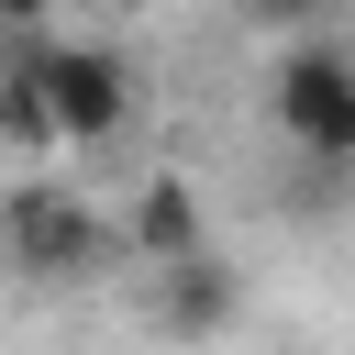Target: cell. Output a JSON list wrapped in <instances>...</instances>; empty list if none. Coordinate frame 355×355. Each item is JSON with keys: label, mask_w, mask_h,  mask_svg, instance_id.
<instances>
[{"label": "cell", "mask_w": 355, "mask_h": 355, "mask_svg": "<svg viewBox=\"0 0 355 355\" xmlns=\"http://www.w3.org/2000/svg\"><path fill=\"white\" fill-rule=\"evenodd\" d=\"M0 144H11V166L22 178H44L55 155H67V133H55V100H44V67L11 44L0 55Z\"/></svg>", "instance_id": "cell-6"}, {"label": "cell", "mask_w": 355, "mask_h": 355, "mask_svg": "<svg viewBox=\"0 0 355 355\" xmlns=\"http://www.w3.org/2000/svg\"><path fill=\"white\" fill-rule=\"evenodd\" d=\"M266 122L311 155V166H355V55L344 44H288L266 67Z\"/></svg>", "instance_id": "cell-3"}, {"label": "cell", "mask_w": 355, "mask_h": 355, "mask_svg": "<svg viewBox=\"0 0 355 355\" xmlns=\"http://www.w3.org/2000/svg\"><path fill=\"white\" fill-rule=\"evenodd\" d=\"M122 244H133V266H200L211 255V222H200V189L178 178V166H155V178H133V211H122Z\"/></svg>", "instance_id": "cell-4"}, {"label": "cell", "mask_w": 355, "mask_h": 355, "mask_svg": "<svg viewBox=\"0 0 355 355\" xmlns=\"http://www.w3.org/2000/svg\"><path fill=\"white\" fill-rule=\"evenodd\" d=\"M11 44L44 67V100H55V133L67 155H111L144 111V67L111 44V33H55L44 11H11Z\"/></svg>", "instance_id": "cell-1"}, {"label": "cell", "mask_w": 355, "mask_h": 355, "mask_svg": "<svg viewBox=\"0 0 355 355\" xmlns=\"http://www.w3.org/2000/svg\"><path fill=\"white\" fill-rule=\"evenodd\" d=\"M233 311H244V277H233L222 255L155 277V333H166V344H211V333H233Z\"/></svg>", "instance_id": "cell-5"}, {"label": "cell", "mask_w": 355, "mask_h": 355, "mask_svg": "<svg viewBox=\"0 0 355 355\" xmlns=\"http://www.w3.org/2000/svg\"><path fill=\"white\" fill-rule=\"evenodd\" d=\"M0 233H11V266L22 277H100L111 255H133L122 222H100L89 189H67V178H11Z\"/></svg>", "instance_id": "cell-2"}]
</instances>
